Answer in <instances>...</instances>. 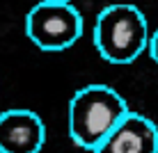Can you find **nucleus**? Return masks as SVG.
I'll use <instances>...</instances> for the list:
<instances>
[{
  "label": "nucleus",
  "instance_id": "obj_1",
  "mask_svg": "<svg viewBox=\"0 0 158 153\" xmlns=\"http://www.w3.org/2000/svg\"><path fill=\"white\" fill-rule=\"evenodd\" d=\"M128 112L126 101L108 85H87L69 101V137L76 146L92 151Z\"/></svg>",
  "mask_w": 158,
  "mask_h": 153
},
{
  "label": "nucleus",
  "instance_id": "obj_2",
  "mask_svg": "<svg viewBox=\"0 0 158 153\" xmlns=\"http://www.w3.org/2000/svg\"><path fill=\"white\" fill-rule=\"evenodd\" d=\"M149 25L135 5L115 2L96 16L94 48L110 64L124 66L135 62L147 50Z\"/></svg>",
  "mask_w": 158,
  "mask_h": 153
},
{
  "label": "nucleus",
  "instance_id": "obj_3",
  "mask_svg": "<svg viewBox=\"0 0 158 153\" xmlns=\"http://www.w3.org/2000/svg\"><path fill=\"white\" fill-rule=\"evenodd\" d=\"M83 16L71 2L39 0L25 16V34L39 50L60 53L83 37Z\"/></svg>",
  "mask_w": 158,
  "mask_h": 153
},
{
  "label": "nucleus",
  "instance_id": "obj_4",
  "mask_svg": "<svg viewBox=\"0 0 158 153\" xmlns=\"http://www.w3.org/2000/svg\"><path fill=\"white\" fill-rule=\"evenodd\" d=\"M92 153H158V128L149 117L128 110Z\"/></svg>",
  "mask_w": 158,
  "mask_h": 153
},
{
  "label": "nucleus",
  "instance_id": "obj_5",
  "mask_svg": "<svg viewBox=\"0 0 158 153\" xmlns=\"http://www.w3.org/2000/svg\"><path fill=\"white\" fill-rule=\"evenodd\" d=\"M46 144V123L32 110L0 112V153H39Z\"/></svg>",
  "mask_w": 158,
  "mask_h": 153
},
{
  "label": "nucleus",
  "instance_id": "obj_6",
  "mask_svg": "<svg viewBox=\"0 0 158 153\" xmlns=\"http://www.w3.org/2000/svg\"><path fill=\"white\" fill-rule=\"evenodd\" d=\"M147 50H149L151 59L158 64V30L154 32V34H149V41H147Z\"/></svg>",
  "mask_w": 158,
  "mask_h": 153
},
{
  "label": "nucleus",
  "instance_id": "obj_7",
  "mask_svg": "<svg viewBox=\"0 0 158 153\" xmlns=\"http://www.w3.org/2000/svg\"><path fill=\"white\" fill-rule=\"evenodd\" d=\"M57 2H71V0H57Z\"/></svg>",
  "mask_w": 158,
  "mask_h": 153
}]
</instances>
